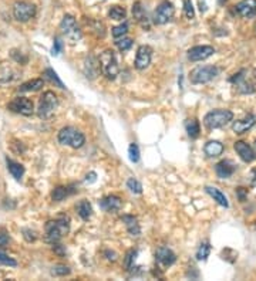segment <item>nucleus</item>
Segmentation results:
<instances>
[{"label":"nucleus","instance_id":"a211bd4d","mask_svg":"<svg viewBox=\"0 0 256 281\" xmlns=\"http://www.w3.org/2000/svg\"><path fill=\"white\" fill-rule=\"evenodd\" d=\"M255 124H256V115L249 114V115H246L245 118L233 121V124H232V131L235 133H238V135H242V133H245L246 131H249Z\"/></svg>","mask_w":256,"mask_h":281},{"label":"nucleus","instance_id":"f03ea898","mask_svg":"<svg viewBox=\"0 0 256 281\" xmlns=\"http://www.w3.org/2000/svg\"><path fill=\"white\" fill-rule=\"evenodd\" d=\"M98 64H100V71L106 77L107 80H116L120 73L118 61L116 57V53L113 50H106L101 53L98 57Z\"/></svg>","mask_w":256,"mask_h":281},{"label":"nucleus","instance_id":"5701e85b","mask_svg":"<svg viewBox=\"0 0 256 281\" xmlns=\"http://www.w3.org/2000/svg\"><path fill=\"white\" fill-rule=\"evenodd\" d=\"M205 191L207 193L211 196L212 199L218 203V205H221L222 207H229V202H228V199H226V196L224 193L221 192L218 188H213V186H207L205 188Z\"/></svg>","mask_w":256,"mask_h":281},{"label":"nucleus","instance_id":"7ed1b4c3","mask_svg":"<svg viewBox=\"0 0 256 281\" xmlns=\"http://www.w3.org/2000/svg\"><path fill=\"white\" fill-rule=\"evenodd\" d=\"M233 119V112L229 109H213L204 117V125L208 130H218L228 125Z\"/></svg>","mask_w":256,"mask_h":281},{"label":"nucleus","instance_id":"09e8293b","mask_svg":"<svg viewBox=\"0 0 256 281\" xmlns=\"http://www.w3.org/2000/svg\"><path fill=\"white\" fill-rule=\"evenodd\" d=\"M95 176H97V175H95L94 172H90V173L86 176V182H87V183H93V182H95Z\"/></svg>","mask_w":256,"mask_h":281},{"label":"nucleus","instance_id":"8fccbe9b","mask_svg":"<svg viewBox=\"0 0 256 281\" xmlns=\"http://www.w3.org/2000/svg\"><path fill=\"white\" fill-rule=\"evenodd\" d=\"M252 186H256V171L252 172Z\"/></svg>","mask_w":256,"mask_h":281},{"label":"nucleus","instance_id":"c85d7f7f","mask_svg":"<svg viewBox=\"0 0 256 281\" xmlns=\"http://www.w3.org/2000/svg\"><path fill=\"white\" fill-rule=\"evenodd\" d=\"M73 192H74V191H70L69 186H57V188H54L53 192H51V199H53L54 202H61V200H64L69 195H71Z\"/></svg>","mask_w":256,"mask_h":281},{"label":"nucleus","instance_id":"7c9ffc66","mask_svg":"<svg viewBox=\"0 0 256 281\" xmlns=\"http://www.w3.org/2000/svg\"><path fill=\"white\" fill-rule=\"evenodd\" d=\"M43 75H45L46 78H47L50 83H53L56 87H59V88H61V89L66 88V86L63 84V81H61L60 78H59V75H57V73H56L53 68H46Z\"/></svg>","mask_w":256,"mask_h":281},{"label":"nucleus","instance_id":"bb28decb","mask_svg":"<svg viewBox=\"0 0 256 281\" xmlns=\"http://www.w3.org/2000/svg\"><path fill=\"white\" fill-rule=\"evenodd\" d=\"M133 16H134V19L138 23H141L145 27V23L148 22V17H147V13H145L144 7L141 4V1H136L133 4Z\"/></svg>","mask_w":256,"mask_h":281},{"label":"nucleus","instance_id":"4468645a","mask_svg":"<svg viewBox=\"0 0 256 281\" xmlns=\"http://www.w3.org/2000/svg\"><path fill=\"white\" fill-rule=\"evenodd\" d=\"M215 54V48L211 45H195L188 50V60L189 61H202L209 59Z\"/></svg>","mask_w":256,"mask_h":281},{"label":"nucleus","instance_id":"3c124183","mask_svg":"<svg viewBox=\"0 0 256 281\" xmlns=\"http://www.w3.org/2000/svg\"><path fill=\"white\" fill-rule=\"evenodd\" d=\"M219 1V4H225L226 3V0H218Z\"/></svg>","mask_w":256,"mask_h":281},{"label":"nucleus","instance_id":"9b49d317","mask_svg":"<svg viewBox=\"0 0 256 281\" xmlns=\"http://www.w3.org/2000/svg\"><path fill=\"white\" fill-rule=\"evenodd\" d=\"M175 15V9L174 4L168 0H164L155 10L154 13V23L155 24H166L168 22L172 20V17Z\"/></svg>","mask_w":256,"mask_h":281},{"label":"nucleus","instance_id":"603ef678","mask_svg":"<svg viewBox=\"0 0 256 281\" xmlns=\"http://www.w3.org/2000/svg\"><path fill=\"white\" fill-rule=\"evenodd\" d=\"M254 149H255V152H256V141H255V144H254Z\"/></svg>","mask_w":256,"mask_h":281},{"label":"nucleus","instance_id":"39448f33","mask_svg":"<svg viewBox=\"0 0 256 281\" xmlns=\"http://www.w3.org/2000/svg\"><path fill=\"white\" fill-rule=\"evenodd\" d=\"M59 142L61 145L71 147L73 149H80L86 144V136L74 127H64L59 132Z\"/></svg>","mask_w":256,"mask_h":281},{"label":"nucleus","instance_id":"de8ad7c7","mask_svg":"<svg viewBox=\"0 0 256 281\" xmlns=\"http://www.w3.org/2000/svg\"><path fill=\"white\" fill-rule=\"evenodd\" d=\"M104 254L107 256V260H108V261H113V263H114V261L117 260V254L114 252H111V250H106Z\"/></svg>","mask_w":256,"mask_h":281},{"label":"nucleus","instance_id":"20e7f679","mask_svg":"<svg viewBox=\"0 0 256 281\" xmlns=\"http://www.w3.org/2000/svg\"><path fill=\"white\" fill-rule=\"evenodd\" d=\"M59 107V98L53 91H46L40 97L39 107H37V115L39 118L48 119L51 118Z\"/></svg>","mask_w":256,"mask_h":281},{"label":"nucleus","instance_id":"c03bdc74","mask_svg":"<svg viewBox=\"0 0 256 281\" xmlns=\"http://www.w3.org/2000/svg\"><path fill=\"white\" fill-rule=\"evenodd\" d=\"M23 236H24V238L30 243V241H34L36 238H37V236H36V232L34 230H30V229H24L23 230Z\"/></svg>","mask_w":256,"mask_h":281},{"label":"nucleus","instance_id":"e433bc0d","mask_svg":"<svg viewBox=\"0 0 256 281\" xmlns=\"http://www.w3.org/2000/svg\"><path fill=\"white\" fill-rule=\"evenodd\" d=\"M127 188L133 193H136V195L142 193V185H141L136 178H130L127 180Z\"/></svg>","mask_w":256,"mask_h":281},{"label":"nucleus","instance_id":"58836bf2","mask_svg":"<svg viewBox=\"0 0 256 281\" xmlns=\"http://www.w3.org/2000/svg\"><path fill=\"white\" fill-rule=\"evenodd\" d=\"M128 156H130V161L131 162L137 163L140 161V148L137 144H131L130 148H128Z\"/></svg>","mask_w":256,"mask_h":281},{"label":"nucleus","instance_id":"a19ab883","mask_svg":"<svg viewBox=\"0 0 256 281\" xmlns=\"http://www.w3.org/2000/svg\"><path fill=\"white\" fill-rule=\"evenodd\" d=\"M0 264L1 266H7V267H16L17 266V261L15 259L9 257L7 254H4L3 252H0Z\"/></svg>","mask_w":256,"mask_h":281},{"label":"nucleus","instance_id":"2f4dec72","mask_svg":"<svg viewBox=\"0 0 256 281\" xmlns=\"http://www.w3.org/2000/svg\"><path fill=\"white\" fill-rule=\"evenodd\" d=\"M108 16H110V19H113V20H124L125 17H127V12H125V9L124 7H121V6H111V9H110V12H108Z\"/></svg>","mask_w":256,"mask_h":281},{"label":"nucleus","instance_id":"b1692460","mask_svg":"<svg viewBox=\"0 0 256 281\" xmlns=\"http://www.w3.org/2000/svg\"><path fill=\"white\" fill-rule=\"evenodd\" d=\"M43 86H45V81L42 78H34V80L23 83L19 87V91L20 92H34V91H39V89L43 88Z\"/></svg>","mask_w":256,"mask_h":281},{"label":"nucleus","instance_id":"423d86ee","mask_svg":"<svg viewBox=\"0 0 256 281\" xmlns=\"http://www.w3.org/2000/svg\"><path fill=\"white\" fill-rule=\"evenodd\" d=\"M219 68L215 65H199L189 73V81L192 84H207L216 78Z\"/></svg>","mask_w":256,"mask_h":281},{"label":"nucleus","instance_id":"4c0bfd02","mask_svg":"<svg viewBox=\"0 0 256 281\" xmlns=\"http://www.w3.org/2000/svg\"><path fill=\"white\" fill-rule=\"evenodd\" d=\"M184 15L186 19L192 20L195 17V10H194V4L191 0H184Z\"/></svg>","mask_w":256,"mask_h":281},{"label":"nucleus","instance_id":"aec40b11","mask_svg":"<svg viewBox=\"0 0 256 281\" xmlns=\"http://www.w3.org/2000/svg\"><path fill=\"white\" fill-rule=\"evenodd\" d=\"M235 171H236V166L228 159H224L215 165V173L219 179L231 178L235 173Z\"/></svg>","mask_w":256,"mask_h":281},{"label":"nucleus","instance_id":"f8f14e48","mask_svg":"<svg viewBox=\"0 0 256 281\" xmlns=\"http://www.w3.org/2000/svg\"><path fill=\"white\" fill-rule=\"evenodd\" d=\"M151 59H152V48L150 45H140L137 50L136 61H134L137 70L142 71V70L148 68V65L151 64Z\"/></svg>","mask_w":256,"mask_h":281},{"label":"nucleus","instance_id":"72a5a7b5","mask_svg":"<svg viewBox=\"0 0 256 281\" xmlns=\"http://www.w3.org/2000/svg\"><path fill=\"white\" fill-rule=\"evenodd\" d=\"M127 31H128V23H121L120 26H116V27H113L111 30V34H113V37L114 39H120L122 36H125L127 34Z\"/></svg>","mask_w":256,"mask_h":281},{"label":"nucleus","instance_id":"393cba45","mask_svg":"<svg viewBox=\"0 0 256 281\" xmlns=\"http://www.w3.org/2000/svg\"><path fill=\"white\" fill-rule=\"evenodd\" d=\"M77 213H78V216L83 219V220H89L91 217V215H93V207H91L90 202L89 200H86V199H83V200H80L78 203H77Z\"/></svg>","mask_w":256,"mask_h":281},{"label":"nucleus","instance_id":"1a4fd4ad","mask_svg":"<svg viewBox=\"0 0 256 281\" xmlns=\"http://www.w3.org/2000/svg\"><path fill=\"white\" fill-rule=\"evenodd\" d=\"M13 16L17 22L26 23L36 16V6L29 1H16L13 4Z\"/></svg>","mask_w":256,"mask_h":281},{"label":"nucleus","instance_id":"49530a36","mask_svg":"<svg viewBox=\"0 0 256 281\" xmlns=\"http://www.w3.org/2000/svg\"><path fill=\"white\" fill-rule=\"evenodd\" d=\"M53 250L57 253L59 256H64V254H66V250H64V247H63L61 244H59V243H54V244H53Z\"/></svg>","mask_w":256,"mask_h":281},{"label":"nucleus","instance_id":"ea45409f","mask_svg":"<svg viewBox=\"0 0 256 281\" xmlns=\"http://www.w3.org/2000/svg\"><path fill=\"white\" fill-rule=\"evenodd\" d=\"M137 254H138L137 250H130V252L125 254L124 264H125V267H127V270H128L130 267L134 266V263H136V259H137Z\"/></svg>","mask_w":256,"mask_h":281},{"label":"nucleus","instance_id":"c9c22d12","mask_svg":"<svg viewBox=\"0 0 256 281\" xmlns=\"http://www.w3.org/2000/svg\"><path fill=\"white\" fill-rule=\"evenodd\" d=\"M116 45L118 47V50L120 51H127V50H130L131 48V45H133V40L131 39H128V37H120V39H117V42H116Z\"/></svg>","mask_w":256,"mask_h":281},{"label":"nucleus","instance_id":"79ce46f5","mask_svg":"<svg viewBox=\"0 0 256 281\" xmlns=\"http://www.w3.org/2000/svg\"><path fill=\"white\" fill-rule=\"evenodd\" d=\"M63 50V42H61L60 37H56L54 39V44H53V48H51V54L53 56H59Z\"/></svg>","mask_w":256,"mask_h":281},{"label":"nucleus","instance_id":"6ab92c4d","mask_svg":"<svg viewBox=\"0 0 256 281\" xmlns=\"http://www.w3.org/2000/svg\"><path fill=\"white\" fill-rule=\"evenodd\" d=\"M83 71L86 78L89 80H94L97 75L100 74V64H98V59H95L94 56H87L84 60V67Z\"/></svg>","mask_w":256,"mask_h":281},{"label":"nucleus","instance_id":"a878e982","mask_svg":"<svg viewBox=\"0 0 256 281\" xmlns=\"http://www.w3.org/2000/svg\"><path fill=\"white\" fill-rule=\"evenodd\" d=\"M6 163H7V169H9V172H10V175L16 179V180H20V179L23 178V175H24V168H23V165H20L19 162H15V161H12V159H6Z\"/></svg>","mask_w":256,"mask_h":281},{"label":"nucleus","instance_id":"cd10ccee","mask_svg":"<svg viewBox=\"0 0 256 281\" xmlns=\"http://www.w3.org/2000/svg\"><path fill=\"white\" fill-rule=\"evenodd\" d=\"M185 131H186L189 138H192V139L198 138L199 132H201V127H199L198 119H186V121H185Z\"/></svg>","mask_w":256,"mask_h":281},{"label":"nucleus","instance_id":"f257e3e1","mask_svg":"<svg viewBox=\"0 0 256 281\" xmlns=\"http://www.w3.org/2000/svg\"><path fill=\"white\" fill-rule=\"evenodd\" d=\"M69 230H70V220L67 217L50 220V222L46 223L45 240L50 244L59 243L63 237L67 236Z\"/></svg>","mask_w":256,"mask_h":281},{"label":"nucleus","instance_id":"ddd939ff","mask_svg":"<svg viewBox=\"0 0 256 281\" xmlns=\"http://www.w3.org/2000/svg\"><path fill=\"white\" fill-rule=\"evenodd\" d=\"M177 260V256L175 253L172 252L171 249H168L165 246H161L157 249L155 252V261L157 264L163 268H166V267H171Z\"/></svg>","mask_w":256,"mask_h":281},{"label":"nucleus","instance_id":"6e6552de","mask_svg":"<svg viewBox=\"0 0 256 281\" xmlns=\"http://www.w3.org/2000/svg\"><path fill=\"white\" fill-rule=\"evenodd\" d=\"M7 109H10L12 112H16V114L24 115V117H30L34 114V104L26 97H16L9 103Z\"/></svg>","mask_w":256,"mask_h":281},{"label":"nucleus","instance_id":"473e14b6","mask_svg":"<svg viewBox=\"0 0 256 281\" xmlns=\"http://www.w3.org/2000/svg\"><path fill=\"white\" fill-rule=\"evenodd\" d=\"M90 27L93 33H95L97 37H104L106 36V27L101 22L98 20H91L90 22Z\"/></svg>","mask_w":256,"mask_h":281},{"label":"nucleus","instance_id":"c756f323","mask_svg":"<svg viewBox=\"0 0 256 281\" xmlns=\"http://www.w3.org/2000/svg\"><path fill=\"white\" fill-rule=\"evenodd\" d=\"M209 254H211V244H209V241H204L196 250V260L205 261L209 257Z\"/></svg>","mask_w":256,"mask_h":281},{"label":"nucleus","instance_id":"f704fd0d","mask_svg":"<svg viewBox=\"0 0 256 281\" xmlns=\"http://www.w3.org/2000/svg\"><path fill=\"white\" fill-rule=\"evenodd\" d=\"M71 273L70 267L63 266V264H57L51 268V274L53 276H57V277H64V276H69Z\"/></svg>","mask_w":256,"mask_h":281},{"label":"nucleus","instance_id":"9d476101","mask_svg":"<svg viewBox=\"0 0 256 281\" xmlns=\"http://www.w3.org/2000/svg\"><path fill=\"white\" fill-rule=\"evenodd\" d=\"M60 30L70 39L71 43H75L81 39V31L77 27V22L71 15H66L60 23Z\"/></svg>","mask_w":256,"mask_h":281},{"label":"nucleus","instance_id":"2eb2a0df","mask_svg":"<svg viewBox=\"0 0 256 281\" xmlns=\"http://www.w3.org/2000/svg\"><path fill=\"white\" fill-rule=\"evenodd\" d=\"M233 148H235L236 153L239 155V158H241L243 162H254L256 159L255 149L252 148L251 145H248L246 142L238 141V142H235Z\"/></svg>","mask_w":256,"mask_h":281},{"label":"nucleus","instance_id":"dca6fc26","mask_svg":"<svg viewBox=\"0 0 256 281\" xmlns=\"http://www.w3.org/2000/svg\"><path fill=\"white\" fill-rule=\"evenodd\" d=\"M98 203H100V207H101L104 212H107V213H117L118 210H121V207H122L121 197L116 196V195H110V196L103 197Z\"/></svg>","mask_w":256,"mask_h":281},{"label":"nucleus","instance_id":"a18cd8bd","mask_svg":"<svg viewBox=\"0 0 256 281\" xmlns=\"http://www.w3.org/2000/svg\"><path fill=\"white\" fill-rule=\"evenodd\" d=\"M236 196L239 199V202H245L248 197V189L245 188H236Z\"/></svg>","mask_w":256,"mask_h":281},{"label":"nucleus","instance_id":"f3484780","mask_svg":"<svg viewBox=\"0 0 256 281\" xmlns=\"http://www.w3.org/2000/svg\"><path fill=\"white\" fill-rule=\"evenodd\" d=\"M235 10L243 19H252L256 15V0H241L235 6Z\"/></svg>","mask_w":256,"mask_h":281},{"label":"nucleus","instance_id":"4be33fe9","mask_svg":"<svg viewBox=\"0 0 256 281\" xmlns=\"http://www.w3.org/2000/svg\"><path fill=\"white\" fill-rule=\"evenodd\" d=\"M225 151L224 144H221L219 141H209L205 144L204 147V152L208 158H216V156H221Z\"/></svg>","mask_w":256,"mask_h":281},{"label":"nucleus","instance_id":"37998d69","mask_svg":"<svg viewBox=\"0 0 256 281\" xmlns=\"http://www.w3.org/2000/svg\"><path fill=\"white\" fill-rule=\"evenodd\" d=\"M9 244V235L6 230H0V249H4Z\"/></svg>","mask_w":256,"mask_h":281},{"label":"nucleus","instance_id":"0eeeda50","mask_svg":"<svg viewBox=\"0 0 256 281\" xmlns=\"http://www.w3.org/2000/svg\"><path fill=\"white\" fill-rule=\"evenodd\" d=\"M229 81L236 87L238 92L241 94H254L256 91V86L252 80V75H249L248 70H241L239 73L233 74Z\"/></svg>","mask_w":256,"mask_h":281},{"label":"nucleus","instance_id":"412c9836","mask_svg":"<svg viewBox=\"0 0 256 281\" xmlns=\"http://www.w3.org/2000/svg\"><path fill=\"white\" fill-rule=\"evenodd\" d=\"M121 222L125 224L127 232L131 236L138 237L141 235V227H140V223H138V219H137L136 216H133V215H122Z\"/></svg>","mask_w":256,"mask_h":281}]
</instances>
